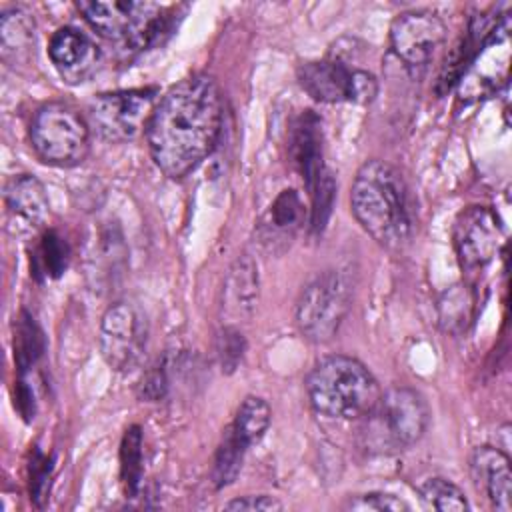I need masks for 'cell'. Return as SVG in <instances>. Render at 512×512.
I'll use <instances>...</instances> for the list:
<instances>
[{
    "instance_id": "obj_1",
    "label": "cell",
    "mask_w": 512,
    "mask_h": 512,
    "mask_svg": "<svg viewBox=\"0 0 512 512\" xmlns=\"http://www.w3.org/2000/svg\"><path fill=\"white\" fill-rule=\"evenodd\" d=\"M220 126V88L214 78L194 74L156 102L144 132L156 166L170 178H182L214 150Z\"/></svg>"
},
{
    "instance_id": "obj_2",
    "label": "cell",
    "mask_w": 512,
    "mask_h": 512,
    "mask_svg": "<svg viewBox=\"0 0 512 512\" xmlns=\"http://www.w3.org/2000/svg\"><path fill=\"white\" fill-rule=\"evenodd\" d=\"M350 206L358 224L382 246L400 248L412 234L408 188L402 174L384 160H368L356 172Z\"/></svg>"
},
{
    "instance_id": "obj_3",
    "label": "cell",
    "mask_w": 512,
    "mask_h": 512,
    "mask_svg": "<svg viewBox=\"0 0 512 512\" xmlns=\"http://www.w3.org/2000/svg\"><path fill=\"white\" fill-rule=\"evenodd\" d=\"M310 404L328 418H366L380 400V386L372 372L350 356L322 358L306 378Z\"/></svg>"
},
{
    "instance_id": "obj_4",
    "label": "cell",
    "mask_w": 512,
    "mask_h": 512,
    "mask_svg": "<svg viewBox=\"0 0 512 512\" xmlns=\"http://www.w3.org/2000/svg\"><path fill=\"white\" fill-rule=\"evenodd\" d=\"M30 142L40 160L54 166L82 162L90 146L86 118L66 102H48L30 122Z\"/></svg>"
},
{
    "instance_id": "obj_5",
    "label": "cell",
    "mask_w": 512,
    "mask_h": 512,
    "mask_svg": "<svg viewBox=\"0 0 512 512\" xmlns=\"http://www.w3.org/2000/svg\"><path fill=\"white\" fill-rule=\"evenodd\" d=\"M86 22L104 38L118 40L130 50L150 46L164 30L166 16L154 2L112 0V2H78Z\"/></svg>"
},
{
    "instance_id": "obj_6",
    "label": "cell",
    "mask_w": 512,
    "mask_h": 512,
    "mask_svg": "<svg viewBox=\"0 0 512 512\" xmlns=\"http://www.w3.org/2000/svg\"><path fill=\"white\" fill-rule=\"evenodd\" d=\"M366 418V434L376 448L402 450L424 434L428 426V406L416 390L396 386L380 394L378 404Z\"/></svg>"
},
{
    "instance_id": "obj_7",
    "label": "cell",
    "mask_w": 512,
    "mask_h": 512,
    "mask_svg": "<svg viewBox=\"0 0 512 512\" xmlns=\"http://www.w3.org/2000/svg\"><path fill=\"white\" fill-rule=\"evenodd\" d=\"M350 280L340 270L318 274L296 302V322L304 338L322 344L332 340L350 310Z\"/></svg>"
},
{
    "instance_id": "obj_8",
    "label": "cell",
    "mask_w": 512,
    "mask_h": 512,
    "mask_svg": "<svg viewBox=\"0 0 512 512\" xmlns=\"http://www.w3.org/2000/svg\"><path fill=\"white\" fill-rule=\"evenodd\" d=\"M148 344V320L138 304L116 302L100 320V352L116 372L134 370Z\"/></svg>"
},
{
    "instance_id": "obj_9",
    "label": "cell",
    "mask_w": 512,
    "mask_h": 512,
    "mask_svg": "<svg viewBox=\"0 0 512 512\" xmlns=\"http://www.w3.org/2000/svg\"><path fill=\"white\" fill-rule=\"evenodd\" d=\"M156 88H134L100 94L90 104V122L98 134L112 142L132 140L152 116Z\"/></svg>"
},
{
    "instance_id": "obj_10",
    "label": "cell",
    "mask_w": 512,
    "mask_h": 512,
    "mask_svg": "<svg viewBox=\"0 0 512 512\" xmlns=\"http://www.w3.org/2000/svg\"><path fill=\"white\" fill-rule=\"evenodd\" d=\"M444 40V22L428 10L404 12L390 26L392 52L412 72L426 68Z\"/></svg>"
},
{
    "instance_id": "obj_11",
    "label": "cell",
    "mask_w": 512,
    "mask_h": 512,
    "mask_svg": "<svg viewBox=\"0 0 512 512\" xmlns=\"http://www.w3.org/2000/svg\"><path fill=\"white\" fill-rule=\"evenodd\" d=\"M454 250L464 268H478L488 264L500 244L502 228L498 216L488 206H468L454 222L452 230Z\"/></svg>"
},
{
    "instance_id": "obj_12",
    "label": "cell",
    "mask_w": 512,
    "mask_h": 512,
    "mask_svg": "<svg viewBox=\"0 0 512 512\" xmlns=\"http://www.w3.org/2000/svg\"><path fill=\"white\" fill-rule=\"evenodd\" d=\"M354 74L344 60L328 58L300 64L298 82L318 102H352Z\"/></svg>"
},
{
    "instance_id": "obj_13",
    "label": "cell",
    "mask_w": 512,
    "mask_h": 512,
    "mask_svg": "<svg viewBox=\"0 0 512 512\" xmlns=\"http://www.w3.org/2000/svg\"><path fill=\"white\" fill-rule=\"evenodd\" d=\"M48 56L58 72L70 82H82L98 62V46L78 28H58L48 44Z\"/></svg>"
},
{
    "instance_id": "obj_14",
    "label": "cell",
    "mask_w": 512,
    "mask_h": 512,
    "mask_svg": "<svg viewBox=\"0 0 512 512\" xmlns=\"http://www.w3.org/2000/svg\"><path fill=\"white\" fill-rule=\"evenodd\" d=\"M290 156L308 192L326 172L322 152V122L312 110H304L290 130Z\"/></svg>"
},
{
    "instance_id": "obj_15",
    "label": "cell",
    "mask_w": 512,
    "mask_h": 512,
    "mask_svg": "<svg viewBox=\"0 0 512 512\" xmlns=\"http://www.w3.org/2000/svg\"><path fill=\"white\" fill-rule=\"evenodd\" d=\"M470 470L476 486L484 490L500 512L512 510V472L508 456L494 446H480L472 452Z\"/></svg>"
},
{
    "instance_id": "obj_16",
    "label": "cell",
    "mask_w": 512,
    "mask_h": 512,
    "mask_svg": "<svg viewBox=\"0 0 512 512\" xmlns=\"http://www.w3.org/2000/svg\"><path fill=\"white\" fill-rule=\"evenodd\" d=\"M8 210L30 228H38L50 214V202L42 182L36 176H14L4 190Z\"/></svg>"
},
{
    "instance_id": "obj_17",
    "label": "cell",
    "mask_w": 512,
    "mask_h": 512,
    "mask_svg": "<svg viewBox=\"0 0 512 512\" xmlns=\"http://www.w3.org/2000/svg\"><path fill=\"white\" fill-rule=\"evenodd\" d=\"M226 308L228 312L248 316L258 302V268L256 262L244 254L240 256L226 278Z\"/></svg>"
},
{
    "instance_id": "obj_18",
    "label": "cell",
    "mask_w": 512,
    "mask_h": 512,
    "mask_svg": "<svg viewBox=\"0 0 512 512\" xmlns=\"http://www.w3.org/2000/svg\"><path fill=\"white\" fill-rule=\"evenodd\" d=\"M0 38H2V58L6 62H24L34 46V22L20 10L12 8L2 14L0 20Z\"/></svg>"
},
{
    "instance_id": "obj_19",
    "label": "cell",
    "mask_w": 512,
    "mask_h": 512,
    "mask_svg": "<svg viewBox=\"0 0 512 512\" xmlns=\"http://www.w3.org/2000/svg\"><path fill=\"white\" fill-rule=\"evenodd\" d=\"M270 418H272V412L264 398L246 396L242 400L230 428L250 448L252 444L262 440V436L266 434V430L270 426Z\"/></svg>"
},
{
    "instance_id": "obj_20",
    "label": "cell",
    "mask_w": 512,
    "mask_h": 512,
    "mask_svg": "<svg viewBox=\"0 0 512 512\" xmlns=\"http://www.w3.org/2000/svg\"><path fill=\"white\" fill-rule=\"evenodd\" d=\"M142 430L130 426L120 444V474L128 498H136L142 486Z\"/></svg>"
},
{
    "instance_id": "obj_21",
    "label": "cell",
    "mask_w": 512,
    "mask_h": 512,
    "mask_svg": "<svg viewBox=\"0 0 512 512\" xmlns=\"http://www.w3.org/2000/svg\"><path fill=\"white\" fill-rule=\"evenodd\" d=\"M44 352L42 330L28 312H22L14 322V360L24 374Z\"/></svg>"
},
{
    "instance_id": "obj_22",
    "label": "cell",
    "mask_w": 512,
    "mask_h": 512,
    "mask_svg": "<svg viewBox=\"0 0 512 512\" xmlns=\"http://www.w3.org/2000/svg\"><path fill=\"white\" fill-rule=\"evenodd\" d=\"M246 450H248V446L228 426L222 436V442L218 446V452L214 458V468H212V480H214L216 488H224L236 480V476L242 468Z\"/></svg>"
},
{
    "instance_id": "obj_23",
    "label": "cell",
    "mask_w": 512,
    "mask_h": 512,
    "mask_svg": "<svg viewBox=\"0 0 512 512\" xmlns=\"http://www.w3.org/2000/svg\"><path fill=\"white\" fill-rule=\"evenodd\" d=\"M68 244L56 230H48L36 248V254L32 258L34 262V274L44 278H58L68 264Z\"/></svg>"
},
{
    "instance_id": "obj_24",
    "label": "cell",
    "mask_w": 512,
    "mask_h": 512,
    "mask_svg": "<svg viewBox=\"0 0 512 512\" xmlns=\"http://www.w3.org/2000/svg\"><path fill=\"white\" fill-rule=\"evenodd\" d=\"M438 312L440 324L446 332H462L472 318V298L466 286H452L446 290L438 302Z\"/></svg>"
},
{
    "instance_id": "obj_25",
    "label": "cell",
    "mask_w": 512,
    "mask_h": 512,
    "mask_svg": "<svg viewBox=\"0 0 512 512\" xmlns=\"http://www.w3.org/2000/svg\"><path fill=\"white\" fill-rule=\"evenodd\" d=\"M420 496L434 510H442V512L468 510V500L464 492L446 478H428L420 486Z\"/></svg>"
},
{
    "instance_id": "obj_26",
    "label": "cell",
    "mask_w": 512,
    "mask_h": 512,
    "mask_svg": "<svg viewBox=\"0 0 512 512\" xmlns=\"http://www.w3.org/2000/svg\"><path fill=\"white\" fill-rule=\"evenodd\" d=\"M334 192H336L334 176L330 174V170H326L322 178L316 182V186L310 190V198H312L310 228L314 232H322V228L326 226L332 212V204H334Z\"/></svg>"
},
{
    "instance_id": "obj_27",
    "label": "cell",
    "mask_w": 512,
    "mask_h": 512,
    "mask_svg": "<svg viewBox=\"0 0 512 512\" xmlns=\"http://www.w3.org/2000/svg\"><path fill=\"white\" fill-rule=\"evenodd\" d=\"M302 216V202L296 190H282L270 206V222L278 230L294 228Z\"/></svg>"
},
{
    "instance_id": "obj_28",
    "label": "cell",
    "mask_w": 512,
    "mask_h": 512,
    "mask_svg": "<svg viewBox=\"0 0 512 512\" xmlns=\"http://www.w3.org/2000/svg\"><path fill=\"white\" fill-rule=\"evenodd\" d=\"M244 350H246V340L242 332L232 326H226L218 334V342H216V352H218V362L222 366V372H234L244 356Z\"/></svg>"
},
{
    "instance_id": "obj_29",
    "label": "cell",
    "mask_w": 512,
    "mask_h": 512,
    "mask_svg": "<svg viewBox=\"0 0 512 512\" xmlns=\"http://www.w3.org/2000/svg\"><path fill=\"white\" fill-rule=\"evenodd\" d=\"M354 510H376V512H400L408 510V504L392 494H382V492H370L358 496L354 502H350Z\"/></svg>"
},
{
    "instance_id": "obj_30",
    "label": "cell",
    "mask_w": 512,
    "mask_h": 512,
    "mask_svg": "<svg viewBox=\"0 0 512 512\" xmlns=\"http://www.w3.org/2000/svg\"><path fill=\"white\" fill-rule=\"evenodd\" d=\"M50 488V462L36 452V456L30 462V492L32 500L42 506V500L46 498Z\"/></svg>"
},
{
    "instance_id": "obj_31",
    "label": "cell",
    "mask_w": 512,
    "mask_h": 512,
    "mask_svg": "<svg viewBox=\"0 0 512 512\" xmlns=\"http://www.w3.org/2000/svg\"><path fill=\"white\" fill-rule=\"evenodd\" d=\"M166 388H168L166 368H164V364L158 362L144 374V378L140 382V396L148 402H156L166 394Z\"/></svg>"
},
{
    "instance_id": "obj_32",
    "label": "cell",
    "mask_w": 512,
    "mask_h": 512,
    "mask_svg": "<svg viewBox=\"0 0 512 512\" xmlns=\"http://www.w3.org/2000/svg\"><path fill=\"white\" fill-rule=\"evenodd\" d=\"M226 510H264V512H272V510H282V502L276 500L274 496L268 494H256V496H242L236 498L232 502H228L224 506Z\"/></svg>"
}]
</instances>
